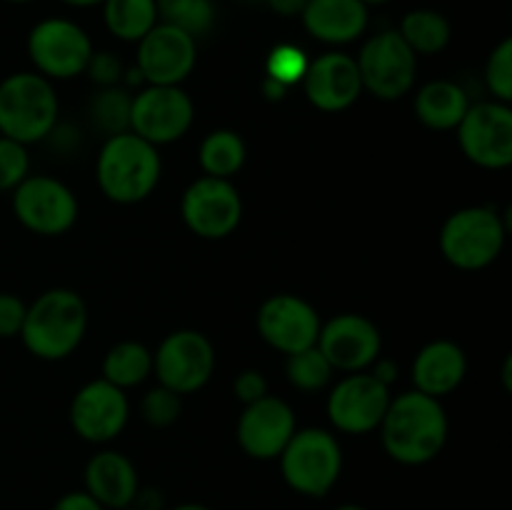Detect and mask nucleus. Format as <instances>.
<instances>
[{
  "label": "nucleus",
  "instance_id": "obj_34",
  "mask_svg": "<svg viewBox=\"0 0 512 510\" xmlns=\"http://www.w3.org/2000/svg\"><path fill=\"white\" fill-rule=\"evenodd\" d=\"M180 410H183L180 395L163 388V385L148 390L143 403H140V415H143L145 423L153 425V428H168V425H173L175 420L180 418Z\"/></svg>",
  "mask_w": 512,
  "mask_h": 510
},
{
  "label": "nucleus",
  "instance_id": "obj_47",
  "mask_svg": "<svg viewBox=\"0 0 512 510\" xmlns=\"http://www.w3.org/2000/svg\"><path fill=\"white\" fill-rule=\"evenodd\" d=\"M8 3H30V0H8Z\"/></svg>",
  "mask_w": 512,
  "mask_h": 510
},
{
  "label": "nucleus",
  "instance_id": "obj_14",
  "mask_svg": "<svg viewBox=\"0 0 512 510\" xmlns=\"http://www.w3.org/2000/svg\"><path fill=\"white\" fill-rule=\"evenodd\" d=\"M390 388L375 380L368 370L348 373L335 383L328 398V418L335 430L348 435L373 433L383 423L390 405Z\"/></svg>",
  "mask_w": 512,
  "mask_h": 510
},
{
  "label": "nucleus",
  "instance_id": "obj_21",
  "mask_svg": "<svg viewBox=\"0 0 512 510\" xmlns=\"http://www.w3.org/2000/svg\"><path fill=\"white\" fill-rule=\"evenodd\" d=\"M83 490L93 495L105 510L130 508L140 490L138 470L128 455L118 450H100L85 465Z\"/></svg>",
  "mask_w": 512,
  "mask_h": 510
},
{
  "label": "nucleus",
  "instance_id": "obj_43",
  "mask_svg": "<svg viewBox=\"0 0 512 510\" xmlns=\"http://www.w3.org/2000/svg\"><path fill=\"white\" fill-rule=\"evenodd\" d=\"M63 3L73 5V8H90V5H103V0H63Z\"/></svg>",
  "mask_w": 512,
  "mask_h": 510
},
{
  "label": "nucleus",
  "instance_id": "obj_46",
  "mask_svg": "<svg viewBox=\"0 0 512 510\" xmlns=\"http://www.w3.org/2000/svg\"><path fill=\"white\" fill-rule=\"evenodd\" d=\"M363 3L370 8V5H383V3H388V0H363Z\"/></svg>",
  "mask_w": 512,
  "mask_h": 510
},
{
  "label": "nucleus",
  "instance_id": "obj_15",
  "mask_svg": "<svg viewBox=\"0 0 512 510\" xmlns=\"http://www.w3.org/2000/svg\"><path fill=\"white\" fill-rule=\"evenodd\" d=\"M198 45L193 35L158 23L138 40L135 70L145 85H180L195 68Z\"/></svg>",
  "mask_w": 512,
  "mask_h": 510
},
{
  "label": "nucleus",
  "instance_id": "obj_45",
  "mask_svg": "<svg viewBox=\"0 0 512 510\" xmlns=\"http://www.w3.org/2000/svg\"><path fill=\"white\" fill-rule=\"evenodd\" d=\"M335 510H368V508H363V505H358V503H343V505H338Z\"/></svg>",
  "mask_w": 512,
  "mask_h": 510
},
{
  "label": "nucleus",
  "instance_id": "obj_13",
  "mask_svg": "<svg viewBox=\"0 0 512 510\" xmlns=\"http://www.w3.org/2000/svg\"><path fill=\"white\" fill-rule=\"evenodd\" d=\"M458 143L465 158L485 170L512 163V108L498 100L470 105L458 123Z\"/></svg>",
  "mask_w": 512,
  "mask_h": 510
},
{
  "label": "nucleus",
  "instance_id": "obj_8",
  "mask_svg": "<svg viewBox=\"0 0 512 510\" xmlns=\"http://www.w3.org/2000/svg\"><path fill=\"white\" fill-rule=\"evenodd\" d=\"M28 55L35 73L48 80H68L85 73L93 43L73 20L45 18L28 33Z\"/></svg>",
  "mask_w": 512,
  "mask_h": 510
},
{
  "label": "nucleus",
  "instance_id": "obj_2",
  "mask_svg": "<svg viewBox=\"0 0 512 510\" xmlns=\"http://www.w3.org/2000/svg\"><path fill=\"white\" fill-rule=\"evenodd\" d=\"M88 330V305L75 290L53 288L25 310L18 338L25 350L40 360H63L78 350Z\"/></svg>",
  "mask_w": 512,
  "mask_h": 510
},
{
  "label": "nucleus",
  "instance_id": "obj_26",
  "mask_svg": "<svg viewBox=\"0 0 512 510\" xmlns=\"http://www.w3.org/2000/svg\"><path fill=\"white\" fill-rule=\"evenodd\" d=\"M398 33L415 55L443 53L448 48L450 38H453V28H450L448 18L430 8H418L405 13V18L400 20Z\"/></svg>",
  "mask_w": 512,
  "mask_h": 510
},
{
  "label": "nucleus",
  "instance_id": "obj_37",
  "mask_svg": "<svg viewBox=\"0 0 512 510\" xmlns=\"http://www.w3.org/2000/svg\"><path fill=\"white\" fill-rule=\"evenodd\" d=\"M28 305L13 293H0V338H15L20 335L25 323Z\"/></svg>",
  "mask_w": 512,
  "mask_h": 510
},
{
  "label": "nucleus",
  "instance_id": "obj_11",
  "mask_svg": "<svg viewBox=\"0 0 512 510\" xmlns=\"http://www.w3.org/2000/svg\"><path fill=\"white\" fill-rule=\"evenodd\" d=\"M180 215L190 233L198 238L223 240L233 235L240 225L243 200L230 180L203 175L185 188Z\"/></svg>",
  "mask_w": 512,
  "mask_h": 510
},
{
  "label": "nucleus",
  "instance_id": "obj_1",
  "mask_svg": "<svg viewBox=\"0 0 512 510\" xmlns=\"http://www.w3.org/2000/svg\"><path fill=\"white\" fill-rule=\"evenodd\" d=\"M448 415L440 398L420 390L390 398L380 423V440L390 460L408 468L430 463L448 443Z\"/></svg>",
  "mask_w": 512,
  "mask_h": 510
},
{
  "label": "nucleus",
  "instance_id": "obj_33",
  "mask_svg": "<svg viewBox=\"0 0 512 510\" xmlns=\"http://www.w3.org/2000/svg\"><path fill=\"white\" fill-rule=\"evenodd\" d=\"M308 63V55H305L298 45H275L268 55V78L285 85V88H290V85L295 83H303Z\"/></svg>",
  "mask_w": 512,
  "mask_h": 510
},
{
  "label": "nucleus",
  "instance_id": "obj_22",
  "mask_svg": "<svg viewBox=\"0 0 512 510\" xmlns=\"http://www.w3.org/2000/svg\"><path fill=\"white\" fill-rule=\"evenodd\" d=\"M300 18H303V28L315 40L328 45H345L365 33L370 15L363 0H308Z\"/></svg>",
  "mask_w": 512,
  "mask_h": 510
},
{
  "label": "nucleus",
  "instance_id": "obj_25",
  "mask_svg": "<svg viewBox=\"0 0 512 510\" xmlns=\"http://www.w3.org/2000/svg\"><path fill=\"white\" fill-rule=\"evenodd\" d=\"M150 373H153V353L138 340H120L103 358V380L120 390L145 383Z\"/></svg>",
  "mask_w": 512,
  "mask_h": 510
},
{
  "label": "nucleus",
  "instance_id": "obj_4",
  "mask_svg": "<svg viewBox=\"0 0 512 510\" xmlns=\"http://www.w3.org/2000/svg\"><path fill=\"white\" fill-rule=\"evenodd\" d=\"M58 123V95L40 73H13L0 80V135L15 143H40Z\"/></svg>",
  "mask_w": 512,
  "mask_h": 510
},
{
  "label": "nucleus",
  "instance_id": "obj_5",
  "mask_svg": "<svg viewBox=\"0 0 512 510\" xmlns=\"http://www.w3.org/2000/svg\"><path fill=\"white\" fill-rule=\"evenodd\" d=\"M280 475L293 493L325 498L343 473V450L338 438L323 428L295 430L278 455Z\"/></svg>",
  "mask_w": 512,
  "mask_h": 510
},
{
  "label": "nucleus",
  "instance_id": "obj_38",
  "mask_svg": "<svg viewBox=\"0 0 512 510\" xmlns=\"http://www.w3.org/2000/svg\"><path fill=\"white\" fill-rule=\"evenodd\" d=\"M233 393L238 395L240 403L250 405L268 395V380H265V375L260 370H243L233 380Z\"/></svg>",
  "mask_w": 512,
  "mask_h": 510
},
{
  "label": "nucleus",
  "instance_id": "obj_9",
  "mask_svg": "<svg viewBox=\"0 0 512 510\" xmlns=\"http://www.w3.org/2000/svg\"><path fill=\"white\" fill-rule=\"evenodd\" d=\"M215 370V348L200 330H175L165 335L153 353V373L158 385L178 395L198 393Z\"/></svg>",
  "mask_w": 512,
  "mask_h": 510
},
{
  "label": "nucleus",
  "instance_id": "obj_18",
  "mask_svg": "<svg viewBox=\"0 0 512 510\" xmlns=\"http://www.w3.org/2000/svg\"><path fill=\"white\" fill-rule=\"evenodd\" d=\"M130 405L125 390L108 380H93L75 393L70 403V425L88 443H110L128 425Z\"/></svg>",
  "mask_w": 512,
  "mask_h": 510
},
{
  "label": "nucleus",
  "instance_id": "obj_39",
  "mask_svg": "<svg viewBox=\"0 0 512 510\" xmlns=\"http://www.w3.org/2000/svg\"><path fill=\"white\" fill-rule=\"evenodd\" d=\"M50 510H105V508L93 498V495L85 493V490H70V493L60 495Z\"/></svg>",
  "mask_w": 512,
  "mask_h": 510
},
{
  "label": "nucleus",
  "instance_id": "obj_27",
  "mask_svg": "<svg viewBox=\"0 0 512 510\" xmlns=\"http://www.w3.org/2000/svg\"><path fill=\"white\" fill-rule=\"evenodd\" d=\"M105 28L125 43H138L158 25L155 0H103Z\"/></svg>",
  "mask_w": 512,
  "mask_h": 510
},
{
  "label": "nucleus",
  "instance_id": "obj_44",
  "mask_svg": "<svg viewBox=\"0 0 512 510\" xmlns=\"http://www.w3.org/2000/svg\"><path fill=\"white\" fill-rule=\"evenodd\" d=\"M170 510H213V508H208V505L203 503H180V505H173Z\"/></svg>",
  "mask_w": 512,
  "mask_h": 510
},
{
  "label": "nucleus",
  "instance_id": "obj_6",
  "mask_svg": "<svg viewBox=\"0 0 512 510\" xmlns=\"http://www.w3.org/2000/svg\"><path fill=\"white\" fill-rule=\"evenodd\" d=\"M505 225L493 208L470 205L450 215L440 228V253L458 270H483L498 260Z\"/></svg>",
  "mask_w": 512,
  "mask_h": 510
},
{
  "label": "nucleus",
  "instance_id": "obj_36",
  "mask_svg": "<svg viewBox=\"0 0 512 510\" xmlns=\"http://www.w3.org/2000/svg\"><path fill=\"white\" fill-rule=\"evenodd\" d=\"M85 73L90 75V80H93L98 88H110V85H120L125 70H123V63H120L118 55L108 53V50H100V53H95L93 50Z\"/></svg>",
  "mask_w": 512,
  "mask_h": 510
},
{
  "label": "nucleus",
  "instance_id": "obj_42",
  "mask_svg": "<svg viewBox=\"0 0 512 510\" xmlns=\"http://www.w3.org/2000/svg\"><path fill=\"white\" fill-rule=\"evenodd\" d=\"M265 3H268L275 13L283 15V18H293V15L303 13L308 0H265Z\"/></svg>",
  "mask_w": 512,
  "mask_h": 510
},
{
  "label": "nucleus",
  "instance_id": "obj_48",
  "mask_svg": "<svg viewBox=\"0 0 512 510\" xmlns=\"http://www.w3.org/2000/svg\"><path fill=\"white\" fill-rule=\"evenodd\" d=\"M123 510H135V508H123Z\"/></svg>",
  "mask_w": 512,
  "mask_h": 510
},
{
  "label": "nucleus",
  "instance_id": "obj_31",
  "mask_svg": "<svg viewBox=\"0 0 512 510\" xmlns=\"http://www.w3.org/2000/svg\"><path fill=\"white\" fill-rule=\"evenodd\" d=\"M333 373V365L325 360L318 345L288 355V360H285V375H288L290 385H295L303 393H318V390H323L333 380Z\"/></svg>",
  "mask_w": 512,
  "mask_h": 510
},
{
  "label": "nucleus",
  "instance_id": "obj_28",
  "mask_svg": "<svg viewBox=\"0 0 512 510\" xmlns=\"http://www.w3.org/2000/svg\"><path fill=\"white\" fill-rule=\"evenodd\" d=\"M245 155H248V148H245L243 138L235 130L225 128L205 135L198 150L200 168L205 170V175L225 180H230V175H235L243 168Z\"/></svg>",
  "mask_w": 512,
  "mask_h": 510
},
{
  "label": "nucleus",
  "instance_id": "obj_29",
  "mask_svg": "<svg viewBox=\"0 0 512 510\" xmlns=\"http://www.w3.org/2000/svg\"><path fill=\"white\" fill-rule=\"evenodd\" d=\"M158 5V23L173 25L183 33L205 35L215 23L213 0H155Z\"/></svg>",
  "mask_w": 512,
  "mask_h": 510
},
{
  "label": "nucleus",
  "instance_id": "obj_19",
  "mask_svg": "<svg viewBox=\"0 0 512 510\" xmlns=\"http://www.w3.org/2000/svg\"><path fill=\"white\" fill-rule=\"evenodd\" d=\"M298 430L295 413L283 398L265 395L245 405L238 418V445L253 460H278L288 440Z\"/></svg>",
  "mask_w": 512,
  "mask_h": 510
},
{
  "label": "nucleus",
  "instance_id": "obj_20",
  "mask_svg": "<svg viewBox=\"0 0 512 510\" xmlns=\"http://www.w3.org/2000/svg\"><path fill=\"white\" fill-rule=\"evenodd\" d=\"M303 88L310 103L323 113H343L358 103L363 93L358 63L348 53H323L310 60L303 75Z\"/></svg>",
  "mask_w": 512,
  "mask_h": 510
},
{
  "label": "nucleus",
  "instance_id": "obj_16",
  "mask_svg": "<svg viewBox=\"0 0 512 510\" xmlns=\"http://www.w3.org/2000/svg\"><path fill=\"white\" fill-rule=\"evenodd\" d=\"M318 350L325 355L333 370L363 373L380 358L383 338L378 325L360 313H340L320 325Z\"/></svg>",
  "mask_w": 512,
  "mask_h": 510
},
{
  "label": "nucleus",
  "instance_id": "obj_12",
  "mask_svg": "<svg viewBox=\"0 0 512 510\" xmlns=\"http://www.w3.org/2000/svg\"><path fill=\"white\" fill-rule=\"evenodd\" d=\"M193 118L195 105L180 85H145L130 105V133L158 148L183 138Z\"/></svg>",
  "mask_w": 512,
  "mask_h": 510
},
{
  "label": "nucleus",
  "instance_id": "obj_10",
  "mask_svg": "<svg viewBox=\"0 0 512 510\" xmlns=\"http://www.w3.org/2000/svg\"><path fill=\"white\" fill-rule=\"evenodd\" d=\"M13 213L35 235H63L78 220V198L50 175H28L13 188Z\"/></svg>",
  "mask_w": 512,
  "mask_h": 510
},
{
  "label": "nucleus",
  "instance_id": "obj_24",
  "mask_svg": "<svg viewBox=\"0 0 512 510\" xmlns=\"http://www.w3.org/2000/svg\"><path fill=\"white\" fill-rule=\"evenodd\" d=\"M468 108V93L453 80H433L415 95V115L430 130H455Z\"/></svg>",
  "mask_w": 512,
  "mask_h": 510
},
{
  "label": "nucleus",
  "instance_id": "obj_23",
  "mask_svg": "<svg viewBox=\"0 0 512 510\" xmlns=\"http://www.w3.org/2000/svg\"><path fill=\"white\" fill-rule=\"evenodd\" d=\"M468 373V358L453 340H433L413 360L415 390L443 398L458 390Z\"/></svg>",
  "mask_w": 512,
  "mask_h": 510
},
{
  "label": "nucleus",
  "instance_id": "obj_3",
  "mask_svg": "<svg viewBox=\"0 0 512 510\" xmlns=\"http://www.w3.org/2000/svg\"><path fill=\"white\" fill-rule=\"evenodd\" d=\"M95 175L105 198L120 205H135L158 188L163 163L153 143L128 130L105 140Z\"/></svg>",
  "mask_w": 512,
  "mask_h": 510
},
{
  "label": "nucleus",
  "instance_id": "obj_7",
  "mask_svg": "<svg viewBox=\"0 0 512 510\" xmlns=\"http://www.w3.org/2000/svg\"><path fill=\"white\" fill-rule=\"evenodd\" d=\"M363 90L378 100H400L418 78V55L400 38L398 30H380L365 40L355 58Z\"/></svg>",
  "mask_w": 512,
  "mask_h": 510
},
{
  "label": "nucleus",
  "instance_id": "obj_40",
  "mask_svg": "<svg viewBox=\"0 0 512 510\" xmlns=\"http://www.w3.org/2000/svg\"><path fill=\"white\" fill-rule=\"evenodd\" d=\"M130 508H135V510H165L163 493H160V490H155V488H140Z\"/></svg>",
  "mask_w": 512,
  "mask_h": 510
},
{
  "label": "nucleus",
  "instance_id": "obj_30",
  "mask_svg": "<svg viewBox=\"0 0 512 510\" xmlns=\"http://www.w3.org/2000/svg\"><path fill=\"white\" fill-rule=\"evenodd\" d=\"M130 105L133 98L128 90L120 85H110V88H100L95 98L90 100V118L93 123L103 130L105 135L128 133L130 130Z\"/></svg>",
  "mask_w": 512,
  "mask_h": 510
},
{
  "label": "nucleus",
  "instance_id": "obj_32",
  "mask_svg": "<svg viewBox=\"0 0 512 510\" xmlns=\"http://www.w3.org/2000/svg\"><path fill=\"white\" fill-rule=\"evenodd\" d=\"M485 85L498 103L512 100V40H500L485 63Z\"/></svg>",
  "mask_w": 512,
  "mask_h": 510
},
{
  "label": "nucleus",
  "instance_id": "obj_17",
  "mask_svg": "<svg viewBox=\"0 0 512 510\" xmlns=\"http://www.w3.org/2000/svg\"><path fill=\"white\" fill-rule=\"evenodd\" d=\"M258 333L270 348L285 355L313 348L320 335V315L300 295L280 293L265 300L258 310Z\"/></svg>",
  "mask_w": 512,
  "mask_h": 510
},
{
  "label": "nucleus",
  "instance_id": "obj_35",
  "mask_svg": "<svg viewBox=\"0 0 512 510\" xmlns=\"http://www.w3.org/2000/svg\"><path fill=\"white\" fill-rule=\"evenodd\" d=\"M30 175L28 145L0 135V193L13 190Z\"/></svg>",
  "mask_w": 512,
  "mask_h": 510
},
{
  "label": "nucleus",
  "instance_id": "obj_41",
  "mask_svg": "<svg viewBox=\"0 0 512 510\" xmlns=\"http://www.w3.org/2000/svg\"><path fill=\"white\" fill-rule=\"evenodd\" d=\"M368 373L373 375L375 380H380L383 385H388V388H390V383H395V378H398V368H395L390 360H380V358L370 365Z\"/></svg>",
  "mask_w": 512,
  "mask_h": 510
}]
</instances>
